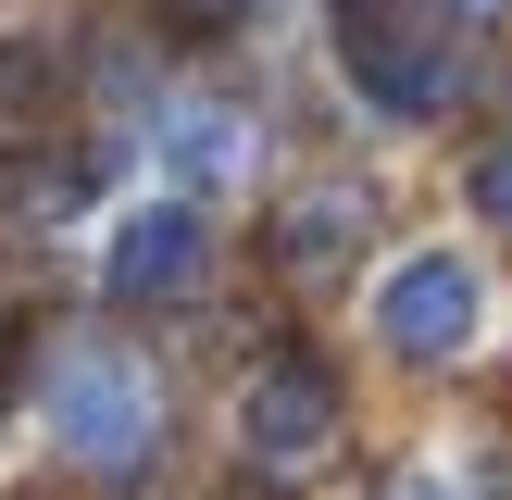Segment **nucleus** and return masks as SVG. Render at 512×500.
<instances>
[{"mask_svg":"<svg viewBox=\"0 0 512 500\" xmlns=\"http://www.w3.org/2000/svg\"><path fill=\"white\" fill-rule=\"evenodd\" d=\"M450 13H488V0H450Z\"/></svg>","mask_w":512,"mask_h":500,"instance_id":"10","label":"nucleus"},{"mask_svg":"<svg viewBox=\"0 0 512 500\" xmlns=\"http://www.w3.org/2000/svg\"><path fill=\"white\" fill-rule=\"evenodd\" d=\"M463 200H475V213H488V225H512V138H500V150H475Z\"/></svg>","mask_w":512,"mask_h":500,"instance_id":"8","label":"nucleus"},{"mask_svg":"<svg viewBox=\"0 0 512 500\" xmlns=\"http://www.w3.org/2000/svg\"><path fill=\"white\" fill-rule=\"evenodd\" d=\"M288 250H300V263H325V250H350V200H300Z\"/></svg>","mask_w":512,"mask_h":500,"instance_id":"7","label":"nucleus"},{"mask_svg":"<svg viewBox=\"0 0 512 500\" xmlns=\"http://www.w3.org/2000/svg\"><path fill=\"white\" fill-rule=\"evenodd\" d=\"M200 263H213V225H200L175 188L163 200H125L113 238H100V300H138V313H150V300H188Z\"/></svg>","mask_w":512,"mask_h":500,"instance_id":"4","label":"nucleus"},{"mask_svg":"<svg viewBox=\"0 0 512 500\" xmlns=\"http://www.w3.org/2000/svg\"><path fill=\"white\" fill-rule=\"evenodd\" d=\"M388 500H463V488H450V475H400Z\"/></svg>","mask_w":512,"mask_h":500,"instance_id":"9","label":"nucleus"},{"mask_svg":"<svg viewBox=\"0 0 512 500\" xmlns=\"http://www.w3.org/2000/svg\"><path fill=\"white\" fill-rule=\"evenodd\" d=\"M38 413H50V438H63L75 463H100V475L138 463V450L163 438V388H150V363L113 350V338H63V350H50Z\"/></svg>","mask_w":512,"mask_h":500,"instance_id":"1","label":"nucleus"},{"mask_svg":"<svg viewBox=\"0 0 512 500\" xmlns=\"http://www.w3.org/2000/svg\"><path fill=\"white\" fill-rule=\"evenodd\" d=\"M325 438H338V388H325L313 363H263V375L238 388V450H250V463L300 475Z\"/></svg>","mask_w":512,"mask_h":500,"instance_id":"5","label":"nucleus"},{"mask_svg":"<svg viewBox=\"0 0 512 500\" xmlns=\"http://www.w3.org/2000/svg\"><path fill=\"white\" fill-rule=\"evenodd\" d=\"M375 338L400 350V363H463L475 338H488V275H475V250H400L388 275H375Z\"/></svg>","mask_w":512,"mask_h":500,"instance_id":"3","label":"nucleus"},{"mask_svg":"<svg viewBox=\"0 0 512 500\" xmlns=\"http://www.w3.org/2000/svg\"><path fill=\"white\" fill-rule=\"evenodd\" d=\"M163 175H175V200L200 213V188H238V175H250V125L225 113V100H175V113H163Z\"/></svg>","mask_w":512,"mask_h":500,"instance_id":"6","label":"nucleus"},{"mask_svg":"<svg viewBox=\"0 0 512 500\" xmlns=\"http://www.w3.org/2000/svg\"><path fill=\"white\" fill-rule=\"evenodd\" d=\"M338 75H350V100L363 113H388V125H425L450 88H463V63H450V38H438V13H388V0H350L338 25Z\"/></svg>","mask_w":512,"mask_h":500,"instance_id":"2","label":"nucleus"}]
</instances>
